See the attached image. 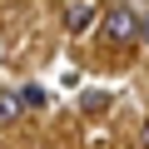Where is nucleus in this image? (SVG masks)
Returning <instances> with one entry per match:
<instances>
[{
	"mask_svg": "<svg viewBox=\"0 0 149 149\" xmlns=\"http://www.w3.org/2000/svg\"><path fill=\"white\" fill-rule=\"evenodd\" d=\"M134 35H139V15H134V5H129V0H114L109 15H104V40H109V45H129Z\"/></svg>",
	"mask_w": 149,
	"mask_h": 149,
	"instance_id": "obj_1",
	"label": "nucleus"
},
{
	"mask_svg": "<svg viewBox=\"0 0 149 149\" xmlns=\"http://www.w3.org/2000/svg\"><path fill=\"white\" fill-rule=\"evenodd\" d=\"M100 20V0H70L65 5V30L70 35H90Z\"/></svg>",
	"mask_w": 149,
	"mask_h": 149,
	"instance_id": "obj_2",
	"label": "nucleus"
},
{
	"mask_svg": "<svg viewBox=\"0 0 149 149\" xmlns=\"http://www.w3.org/2000/svg\"><path fill=\"white\" fill-rule=\"evenodd\" d=\"M15 100H20V109H40L45 104V90L40 85H25V90H15Z\"/></svg>",
	"mask_w": 149,
	"mask_h": 149,
	"instance_id": "obj_3",
	"label": "nucleus"
},
{
	"mask_svg": "<svg viewBox=\"0 0 149 149\" xmlns=\"http://www.w3.org/2000/svg\"><path fill=\"white\" fill-rule=\"evenodd\" d=\"M20 114V100H15V90H0V124H10Z\"/></svg>",
	"mask_w": 149,
	"mask_h": 149,
	"instance_id": "obj_4",
	"label": "nucleus"
},
{
	"mask_svg": "<svg viewBox=\"0 0 149 149\" xmlns=\"http://www.w3.org/2000/svg\"><path fill=\"white\" fill-rule=\"evenodd\" d=\"M139 35H144V45H149V20H139Z\"/></svg>",
	"mask_w": 149,
	"mask_h": 149,
	"instance_id": "obj_5",
	"label": "nucleus"
},
{
	"mask_svg": "<svg viewBox=\"0 0 149 149\" xmlns=\"http://www.w3.org/2000/svg\"><path fill=\"white\" fill-rule=\"evenodd\" d=\"M144 149H149V124H144Z\"/></svg>",
	"mask_w": 149,
	"mask_h": 149,
	"instance_id": "obj_6",
	"label": "nucleus"
}]
</instances>
